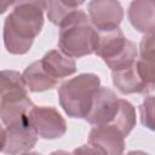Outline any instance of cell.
Listing matches in <instances>:
<instances>
[{"mask_svg": "<svg viewBox=\"0 0 155 155\" xmlns=\"http://www.w3.org/2000/svg\"><path fill=\"white\" fill-rule=\"evenodd\" d=\"M46 1L15 2L4 23V45L11 54H24L44 27Z\"/></svg>", "mask_w": 155, "mask_h": 155, "instance_id": "6da1fadb", "label": "cell"}, {"mask_svg": "<svg viewBox=\"0 0 155 155\" xmlns=\"http://www.w3.org/2000/svg\"><path fill=\"white\" fill-rule=\"evenodd\" d=\"M97 39L98 31L90 23L88 16L82 10L74 11L59 25V51L73 59L94 53Z\"/></svg>", "mask_w": 155, "mask_h": 155, "instance_id": "7a4b0ae2", "label": "cell"}, {"mask_svg": "<svg viewBox=\"0 0 155 155\" xmlns=\"http://www.w3.org/2000/svg\"><path fill=\"white\" fill-rule=\"evenodd\" d=\"M101 87V79L93 73H82L64 81L58 88L59 104L74 119H85L93 96Z\"/></svg>", "mask_w": 155, "mask_h": 155, "instance_id": "3957f363", "label": "cell"}, {"mask_svg": "<svg viewBox=\"0 0 155 155\" xmlns=\"http://www.w3.org/2000/svg\"><path fill=\"white\" fill-rule=\"evenodd\" d=\"M94 53L104 61L111 71L131 67L138 56L136 44L128 40L120 28L98 31Z\"/></svg>", "mask_w": 155, "mask_h": 155, "instance_id": "277c9868", "label": "cell"}, {"mask_svg": "<svg viewBox=\"0 0 155 155\" xmlns=\"http://www.w3.org/2000/svg\"><path fill=\"white\" fill-rule=\"evenodd\" d=\"M28 122L36 136L42 139H57L67 132L64 117L53 107L34 105L28 113Z\"/></svg>", "mask_w": 155, "mask_h": 155, "instance_id": "5b68a950", "label": "cell"}, {"mask_svg": "<svg viewBox=\"0 0 155 155\" xmlns=\"http://www.w3.org/2000/svg\"><path fill=\"white\" fill-rule=\"evenodd\" d=\"M119 104L120 97H117L111 88L101 86L93 96L85 120L93 126L111 125L117 114Z\"/></svg>", "mask_w": 155, "mask_h": 155, "instance_id": "8992f818", "label": "cell"}, {"mask_svg": "<svg viewBox=\"0 0 155 155\" xmlns=\"http://www.w3.org/2000/svg\"><path fill=\"white\" fill-rule=\"evenodd\" d=\"M35 104L28 97L27 88L6 93L0 102V121L7 127L28 121V113Z\"/></svg>", "mask_w": 155, "mask_h": 155, "instance_id": "52a82bcc", "label": "cell"}, {"mask_svg": "<svg viewBox=\"0 0 155 155\" xmlns=\"http://www.w3.org/2000/svg\"><path fill=\"white\" fill-rule=\"evenodd\" d=\"M90 23L97 31L119 28L124 18V8L115 0H93L87 4Z\"/></svg>", "mask_w": 155, "mask_h": 155, "instance_id": "ba28073f", "label": "cell"}, {"mask_svg": "<svg viewBox=\"0 0 155 155\" xmlns=\"http://www.w3.org/2000/svg\"><path fill=\"white\" fill-rule=\"evenodd\" d=\"M88 145L103 155H122L125 150V137L113 125L94 126L88 134Z\"/></svg>", "mask_w": 155, "mask_h": 155, "instance_id": "9c48e42d", "label": "cell"}, {"mask_svg": "<svg viewBox=\"0 0 155 155\" xmlns=\"http://www.w3.org/2000/svg\"><path fill=\"white\" fill-rule=\"evenodd\" d=\"M6 143L2 153L7 155H21L33 149L39 139L36 133L29 126V122H22L5 127Z\"/></svg>", "mask_w": 155, "mask_h": 155, "instance_id": "30bf717a", "label": "cell"}, {"mask_svg": "<svg viewBox=\"0 0 155 155\" xmlns=\"http://www.w3.org/2000/svg\"><path fill=\"white\" fill-rule=\"evenodd\" d=\"M155 5L151 0H136L130 4L128 19L132 27L145 34L154 33L155 28Z\"/></svg>", "mask_w": 155, "mask_h": 155, "instance_id": "8fae6325", "label": "cell"}, {"mask_svg": "<svg viewBox=\"0 0 155 155\" xmlns=\"http://www.w3.org/2000/svg\"><path fill=\"white\" fill-rule=\"evenodd\" d=\"M111 78H113L114 86L122 94L139 93V94L149 96L151 93V91L142 81L136 68V62L131 67L111 71Z\"/></svg>", "mask_w": 155, "mask_h": 155, "instance_id": "7c38bea8", "label": "cell"}, {"mask_svg": "<svg viewBox=\"0 0 155 155\" xmlns=\"http://www.w3.org/2000/svg\"><path fill=\"white\" fill-rule=\"evenodd\" d=\"M40 62L44 69L56 80L70 76L76 71L75 61L63 54L59 50L48 51L40 59Z\"/></svg>", "mask_w": 155, "mask_h": 155, "instance_id": "4fadbf2b", "label": "cell"}, {"mask_svg": "<svg viewBox=\"0 0 155 155\" xmlns=\"http://www.w3.org/2000/svg\"><path fill=\"white\" fill-rule=\"evenodd\" d=\"M25 88L31 92H42L57 86L58 80L53 79L41 65L40 59L29 64L22 74Z\"/></svg>", "mask_w": 155, "mask_h": 155, "instance_id": "5bb4252c", "label": "cell"}, {"mask_svg": "<svg viewBox=\"0 0 155 155\" xmlns=\"http://www.w3.org/2000/svg\"><path fill=\"white\" fill-rule=\"evenodd\" d=\"M82 4L84 1H62V0L46 1L47 18L52 24L59 27Z\"/></svg>", "mask_w": 155, "mask_h": 155, "instance_id": "9a60e30c", "label": "cell"}, {"mask_svg": "<svg viewBox=\"0 0 155 155\" xmlns=\"http://www.w3.org/2000/svg\"><path fill=\"white\" fill-rule=\"evenodd\" d=\"M136 108L133 104L125 98H120L119 110L111 125L116 127L124 137H127L136 126Z\"/></svg>", "mask_w": 155, "mask_h": 155, "instance_id": "2e32d148", "label": "cell"}, {"mask_svg": "<svg viewBox=\"0 0 155 155\" xmlns=\"http://www.w3.org/2000/svg\"><path fill=\"white\" fill-rule=\"evenodd\" d=\"M21 88H25L22 79V74H19L16 70L0 71V102L6 93Z\"/></svg>", "mask_w": 155, "mask_h": 155, "instance_id": "e0dca14e", "label": "cell"}, {"mask_svg": "<svg viewBox=\"0 0 155 155\" xmlns=\"http://www.w3.org/2000/svg\"><path fill=\"white\" fill-rule=\"evenodd\" d=\"M139 115L142 125L150 131H154V96L149 94L139 105Z\"/></svg>", "mask_w": 155, "mask_h": 155, "instance_id": "ac0fdd59", "label": "cell"}, {"mask_svg": "<svg viewBox=\"0 0 155 155\" xmlns=\"http://www.w3.org/2000/svg\"><path fill=\"white\" fill-rule=\"evenodd\" d=\"M154 33L145 34L139 45V58L154 59Z\"/></svg>", "mask_w": 155, "mask_h": 155, "instance_id": "d6986e66", "label": "cell"}, {"mask_svg": "<svg viewBox=\"0 0 155 155\" xmlns=\"http://www.w3.org/2000/svg\"><path fill=\"white\" fill-rule=\"evenodd\" d=\"M73 155H103L102 153H99L97 149H94L93 147L86 144V145H81L76 149H74V151L71 153Z\"/></svg>", "mask_w": 155, "mask_h": 155, "instance_id": "ffe728a7", "label": "cell"}, {"mask_svg": "<svg viewBox=\"0 0 155 155\" xmlns=\"http://www.w3.org/2000/svg\"><path fill=\"white\" fill-rule=\"evenodd\" d=\"M5 143H6V131H5V126L0 122V153H2L5 148Z\"/></svg>", "mask_w": 155, "mask_h": 155, "instance_id": "44dd1931", "label": "cell"}, {"mask_svg": "<svg viewBox=\"0 0 155 155\" xmlns=\"http://www.w3.org/2000/svg\"><path fill=\"white\" fill-rule=\"evenodd\" d=\"M15 2H0V13H4L8 7L13 6Z\"/></svg>", "mask_w": 155, "mask_h": 155, "instance_id": "7402d4cb", "label": "cell"}, {"mask_svg": "<svg viewBox=\"0 0 155 155\" xmlns=\"http://www.w3.org/2000/svg\"><path fill=\"white\" fill-rule=\"evenodd\" d=\"M50 155H73L71 153H68L65 150H56V151H52Z\"/></svg>", "mask_w": 155, "mask_h": 155, "instance_id": "603a6c76", "label": "cell"}, {"mask_svg": "<svg viewBox=\"0 0 155 155\" xmlns=\"http://www.w3.org/2000/svg\"><path fill=\"white\" fill-rule=\"evenodd\" d=\"M125 155H149V154H147L144 151H140V150H132V151H128Z\"/></svg>", "mask_w": 155, "mask_h": 155, "instance_id": "cb8c5ba5", "label": "cell"}, {"mask_svg": "<svg viewBox=\"0 0 155 155\" xmlns=\"http://www.w3.org/2000/svg\"><path fill=\"white\" fill-rule=\"evenodd\" d=\"M21 155H41V154L35 153V151H28V153H24V154H21Z\"/></svg>", "mask_w": 155, "mask_h": 155, "instance_id": "d4e9b609", "label": "cell"}]
</instances>
